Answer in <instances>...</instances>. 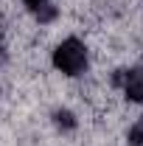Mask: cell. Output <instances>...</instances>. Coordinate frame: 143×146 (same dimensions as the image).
Returning <instances> with one entry per match:
<instances>
[{
  "label": "cell",
  "instance_id": "277c9868",
  "mask_svg": "<svg viewBox=\"0 0 143 146\" xmlns=\"http://www.w3.org/2000/svg\"><path fill=\"white\" fill-rule=\"evenodd\" d=\"M23 3H25V9H31V11H36V9H42V6H45L48 0H23Z\"/></svg>",
  "mask_w": 143,
  "mask_h": 146
},
{
  "label": "cell",
  "instance_id": "6da1fadb",
  "mask_svg": "<svg viewBox=\"0 0 143 146\" xmlns=\"http://www.w3.org/2000/svg\"><path fill=\"white\" fill-rule=\"evenodd\" d=\"M54 68L65 76H79L87 68V48L84 42H79L76 36H68L65 42H59L54 51Z\"/></svg>",
  "mask_w": 143,
  "mask_h": 146
},
{
  "label": "cell",
  "instance_id": "3957f363",
  "mask_svg": "<svg viewBox=\"0 0 143 146\" xmlns=\"http://www.w3.org/2000/svg\"><path fill=\"white\" fill-rule=\"evenodd\" d=\"M56 121H59V127H65V129H73V127H76V118H73L68 110H65V112H59V115H56Z\"/></svg>",
  "mask_w": 143,
  "mask_h": 146
},
{
  "label": "cell",
  "instance_id": "5b68a950",
  "mask_svg": "<svg viewBox=\"0 0 143 146\" xmlns=\"http://www.w3.org/2000/svg\"><path fill=\"white\" fill-rule=\"evenodd\" d=\"M0 59H3V45H0Z\"/></svg>",
  "mask_w": 143,
  "mask_h": 146
},
{
  "label": "cell",
  "instance_id": "7a4b0ae2",
  "mask_svg": "<svg viewBox=\"0 0 143 146\" xmlns=\"http://www.w3.org/2000/svg\"><path fill=\"white\" fill-rule=\"evenodd\" d=\"M121 84H124V96L129 101H143V68H132L121 76Z\"/></svg>",
  "mask_w": 143,
  "mask_h": 146
}]
</instances>
